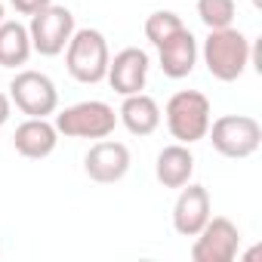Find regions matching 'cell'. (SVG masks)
<instances>
[{"mask_svg":"<svg viewBox=\"0 0 262 262\" xmlns=\"http://www.w3.org/2000/svg\"><path fill=\"white\" fill-rule=\"evenodd\" d=\"M164 117H167L170 136L176 142L194 145V142L207 139V129H210V120H213V105L201 90H179V93L170 96V102L164 108Z\"/></svg>","mask_w":262,"mask_h":262,"instance_id":"obj_2","label":"cell"},{"mask_svg":"<svg viewBox=\"0 0 262 262\" xmlns=\"http://www.w3.org/2000/svg\"><path fill=\"white\" fill-rule=\"evenodd\" d=\"M234 13H237L234 0H198V19L210 31L234 25Z\"/></svg>","mask_w":262,"mask_h":262,"instance_id":"obj_18","label":"cell"},{"mask_svg":"<svg viewBox=\"0 0 262 262\" xmlns=\"http://www.w3.org/2000/svg\"><path fill=\"white\" fill-rule=\"evenodd\" d=\"M28 34H31V50L53 59V56L65 53V47L74 34V13L68 7L50 4V7H43L40 13L31 16Z\"/></svg>","mask_w":262,"mask_h":262,"instance_id":"obj_7","label":"cell"},{"mask_svg":"<svg viewBox=\"0 0 262 262\" xmlns=\"http://www.w3.org/2000/svg\"><path fill=\"white\" fill-rule=\"evenodd\" d=\"M207 136H210L213 148L222 158L244 161V158H253L259 151V145H262V126L250 114H222V117L210 120Z\"/></svg>","mask_w":262,"mask_h":262,"instance_id":"obj_5","label":"cell"},{"mask_svg":"<svg viewBox=\"0 0 262 262\" xmlns=\"http://www.w3.org/2000/svg\"><path fill=\"white\" fill-rule=\"evenodd\" d=\"M155 176L164 188H182L185 182H191V176H194L191 148L182 145V142H173V145L161 148L158 158H155Z\"/></svg>","mask_w":262,"mask_h":262,"instance_id":"obj_15","label":"cell"},{"mask_svg":"<svg viewBox=\"0 0 262 262\" xmlns=\"http://www.w3.org/2000/svg\"><path fill=\"white\" fill-rule=\"evenodd\" d=\"M111 50L99 28H74L65 47V68L77 83H102L108 74Z\"/></svg>","mask_w":262,"mask_h":262,"instance_id":"obj_3","label":"cell"},{"mask_svg":"<svg viewBox=\"0 0 262 262\" xmlns=\"http://www.w3.org/2000/svg\"><path fill=\"white\" fill-rule=\"evenodd\" d=\"M13 145L22 158L28 161H43L56 151L59 145V129L56 123H50L47 117H28L16 126V136H13Z\"/></svg>","mask_w":262,"mask_h":262,"instance_id":"obj_13","label":"cell"},{"mask_svg":"<svg viewBox=\"0 0 262 262\" xmlns=\"http://www.w3.org/2000/svg\"><path fill=\"white\" fill-rule=\"evenodd\" d=\"M201 59V47H198V37L188 31V28H179L173 37H167L161 47H158V62H161V71L170 77V80H182L194 71Z\"/></svg>","mask_w":262,"mask_h":262,"instance_id":"obj_12","label":"cell"},{"mask_svg":"<svg viewBox=\"0 0 262 262\" xmlns=\"http://www.w3.org/2000/svg\"><path fill=\"white\" fill-rule=\"evenodd\" d=\"M148 68H151V59L145 50L139 47H126L120 50L111 62H108V74L105 80L111 83V90L117 96H133V93H142L145 83H148Z\"/></svg>","mask_w":262,"mask_h":262,"instance_id":"obj_10","label":"cell"},{"mask_svg":"<svg viewBox=\"0 0 262 262\" xmlns=\"http://www.w3.org/2000/svg\"><path fill=\"white\" fill-rule=\"evenodd\" d=\"M10 4H13V10L19 13V16H34V13H40L43 7H50L53 4V0H10Z\"/></svg>","mask_w":262,"mask_h":262,"instance_id":"obj_19","label":"cell"},{"mask_svg":"<svg viewBox=\"0 0 262 262\" xmlns=\"http://www.w3.org/2000/svg\"><path fill=\"white\" fill-rule=\"evenodd\" d=\"M53 123L65 139H108L117 126V111L108 102L86 99L59 111Z\"/></svg>","mask_w":262,"mask_h":262,"instance_id":"obj_4","label":"cell"},{"mask_svg":"<svg viewBox=\"0 0 262 262\" xmlns=\"http://www.w3.org/2000/svg\"><path fill=\"white\" fill-rule=\"evenodd\" d=\"M31 34L22 22H0V68H22L31 59Z\"/></svg>","mask_w":262,"mask_h":262,"instance_id":"obj_16","label":"cell"},{"mask_svg":"<svg viewBox=\"0 0 262 262\" xmlns=\"http://www.w3.org/2000/svg\"><path fill=\"white\" fill-rule=\"evenodd\" d=\"M7 90H10V93H7L10 102H13L25 117H50V114L59 111V90H56L53 77L43 74V71L25 68V71H19V74L10 80Z\"/></svg>","mask_w":262,"mask_h":262,"instance_id":"obj_6","label":"cell"},{"mask_svg":"<svg viewBox=\"0 0 262 262\" xmlns=\"http://www.w3.org/2000/svg\"><path fill=\"white\" fill-rule=\"evenodd\" d=\"M7 19V13H4V4H0V22H4Z\"/></svg>","mask_w":262,"mask_h":262,"instance_id":"obj_21","label":"cell"},{"mask_svg":"<svg viewBox=\"0 0 262 262\" xmlns=\"http://www.w3.org/2000/svg\"><path fill=\"white\" fill-rule=\"evenodd\" d=\"M10 117H13V102H10L7 93H0V126H7Z\"/></svg>","mask_w":262,"mask_h":262,"instance_id":"obj_20","label":"cell"},{"mask_svg":"<svg viewBox=\"0 0 262 262\" xmlns=\"http://www.w3.org/2000/svg\"><path fill=\"white\" fill-rule=\"evenodd\" d=\"M213 216V201H210V191L198 182H185L179 188V198L173 204V228L176 234L182 237H194L207 219Z\"/></svg>","mask_w":262,"mask_h":262,"instance_id":"obj_11","label":"cell"},{"mask_svg":"<svg viewBox=\"0 0 262 262\" xmlns=\"http://www.w3.org/2000/svg\"><path fill=\"white\" fill-rule=\"evenodd\" d=\"M201 59H204V65H207V71H210L213 80L234 83V80L244 77V71L253 62V43L234 25L216 28V31L207 34V40L201 47Z\"/></svg>","mask_w":262,"mask_h":262,"instance_id":"obj_1","label":"cell"},{"mask_svg":"<svg viewBox=\"0 0 262 262\" xmlns=\"http://www.w3.org/2000/svg\"><path fill=\"white\" fill-rule=\"evenodd\" d=\"M179 28H185L182 16L173 13V10H155L148 19H145V37L151 47H161L167 37H173Z\"/></svg>","mask_w":262,"mask_h":262,"instance_id":"obj_17","label":"cell"},{"mask_svg":"<svg viewBox=\"0 0 262 262\" xmlns=\"http://www.w3.org/2000/svg\"><path fill=\"white\" fill-rule=\"evenodd\" d=\"M241 250V231L228 216H210L207 225L194 234L191 259L194 262H234Z\"/></svg>","mask_w":262,"mask_h":262,"instance_id":"obj_8","label":"cell"},{"mask_svg":"<svg viewBox=\"0 0 262 262\" xmlns=\"http://www.w3.org/2000/svg\"><path fill=\"white\" fill-rule=\"evenodd\" d=\"M129 167H133V155L123 142H114V139H99L83 155V173L99 185L120 182L129 173Z\"/></svg>","mask_w":262,"mask_h":262,"instance_id":"obj_9","label":"cell"},{"mask_svg":"<svg viewBox=\"0 0 262 262\" xmlns=\"http://www.w3.org/2000/svg\"><path fill=\"white\" fill-rule=\"evenodd\" d=\"M117 123L126 126L129 136H151L161 126V105L148 93L123 96V102L117 108Z\"/></svg>","mask_w":262,"mask_h":262,"instance_id":"obj_14","label":"cell"}]
</instances>
